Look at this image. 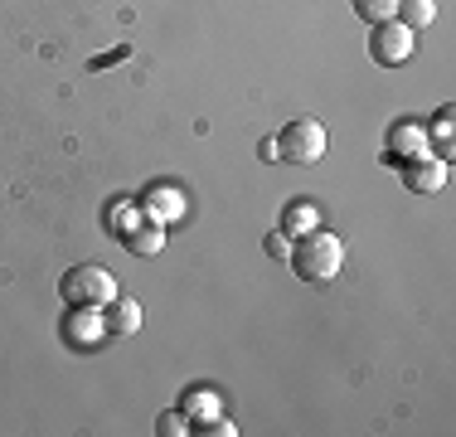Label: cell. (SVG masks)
Returning <instances> with one entry per match:
<instances>
[{"instance_id": "cell-7", "label": "cell", "mask_w": 456, "mask_h": 437, "mask_svg": "<svg viewBox=\"0 0 456 437\" xmlns=\"http://www.w3.org/2000/svg\"><path fill=\"white\" fill-rule=\"evenodd\" d=\"M107 331L112 335H136L141 331V306L132 297H112L107 301Z\"/></svg>"}, {"instance_id": "cell-5", "label": "cell", "mask_w": 456, "mask_h": 437, "mask_svg": "<svg viewBox=\"0 0 456 437\" xmlns=\"http://www.w3.org/2000/svg\"><path fill=\"white\" fill-rule=\"evenodd\" d=\"M412 156H428V122L403 117V122H394L388 136H384V161L403 166V161H412Z\"/></svg>"}, {"instance_id": "cell-12", "label": "cell", "mask_w": 456, "mask_h": 437, "mask_svg": "<svg viewBox=\"0 0 456 437\" xmlns=\"http://www.w3.org/2000/svg\"><path fill=\"white\" fill-rule=\"evenodd\" d=\"M156 428L166 433V437H184V433H190V428H184V408H180V413H160Z\"/></svg>"}, {"instance_id": "cell-11", "label": "cell", "mask_w": 456, "mask_h": 437, "mask_svg": "<svg viewBox=\"0 0 456 437\" xmlns=\"http://www.w3.org/2000/svg\"><path fill=\"white\" fill-rule=\"evenodd\" d=\"M306 228H316V210L311 204H291L287 218H281V234H306Z\"/></svg>"}, {"instance_id": "cell-8", "label": "cell", "mask_w": 456, "mask_h": 437, "mask_svg": "<svg viewBox=\"0 0 456 437\" xmlns=\"http://www.w3.org/2000/svg\"><path fill=\"white\" fill-rule=\"evenodd\" d=\"M394 20L418 35V29H428L432 20H437V0H398V15H394Z\"/></svg>"}, {"instance_id": "cell-14", "label": "cell", "mask_w": 456, "mask_h": 437, "mask_svg": "<svg viewBox=\"0 0 456 437\" xmlns=\"http://www.w3.org/2000/svg\"><path fill=\"white\" fill-rule=\"evenodd\" d=\"M184 413H214V399H204V393H184Z\"/></svg>"}, {"instance_id": "cell-13", "label": "cell", "mask_w": 456, "mask_h": 437, "mask_svg": "<svg viewBox=\"0 0 456 437\" xmlns=\"http://www.w3.org/2000/svg\"><path fill=\"white\" fill-rule=\"evenodd\" d=\"M263 248H267V258H287V253H291V238L277 228V234H267V243H263Z\"/></svg>"}, {"instance_id": "cell-6", "label": "cell", "mask_w": 456, "mask_h": 437, "mask_svg": "<svg viewBox=\"0 0 456 437\" xmlns=\"http://www.w3.org/2000/svg\"><path fill=\"white\" fill-rule=\"evenodd\" d=\"M398 175H403V185L412 194H442L447 190V161H437V156H412L398 166Z\"/></svg>"}, {"instance_id": "cell-4", "label": "cell", "mask_w": 456, "mask_h": 437, "mask_svg": "<svg viewBox=\"0 0 456 437\" xmlns=\"http://www.w3.org/2000/svg\"><path fill=\"white\" fill-rule=\"evenodd\" d=\"M412 54V29L398 25V20H384V25H369V59L379 69H398Z\"/></svg>"}, {"instance_id": "cell-9", "label": "cell", "mask_w": 456, "mask_h": 437, "mask_svg": "<svg viewBox=\"0 0 456 437\" xmlns=\"http://www.w3.org/2000/svg\"><path fill=\"white\" fill-rule=\"evenodd\" d=\"M122 243L132 248L136 258H151V253L166 248V234H160V224H141V228H132V234H122Z\"/></svg>"}, {"instance_id": "cell-3", "label": "cell", "mask_w": 456, "mask_h": 437, "mask_svg": "<svg viewBox=\"0 0 456 437\" xmlns=\"http://www.w3.org/2000/svg\"><path fill=\"white\" fill-rule=\"evenodd\" d=\"M321 156H325V127L316 122V117H291V122L277 131V161L316 166Z\"/></svg>"}, {"instance_id": "cell-2", "label": "cell", "mask_w": 456, "mask_h": 437, "mask_svg": "<svg viewBox=\"0 0 456 437\" xmlns=\"http://www.w3.org/2000/svg\"><path fill=\"white\" fill-rule=\"evenodd\" d=\"M59 297L69 306H83V311H93V306H107L117 297V277L107 268H97V262H78V268L63 272L59 282Z\"/></svg>"}, {"instance_id": "cell-1", "label": "cell", "mask_w": 456, "mask_h": 437, "mask_svg": "<svg viewBox=\"0 0 456 437\" xmlns=\"http://www.w3.org/2000/svg\"><path fill=\"white\" fill-rule=\"evenodd\" d=\"M287 262H291V272H297L301 282H330L335 272L345 268V243H340V234H330V228H306V234H297Z\"/></svg>"}, {"instance_id": "cell-10", "label": "cell", "mask_w": 456, "mask_h": 437, "mask_svg": "<svg viewBox=\"0 0 456 437\" xmlns=\"http://www.w3.org/2000/svg\"><path fill=\"white\" fill-rule=\"evenodd\" d=\"M350 10L364 20V25H384V20L398 15V0H350Z\"/></svg>"}]
</instances>
